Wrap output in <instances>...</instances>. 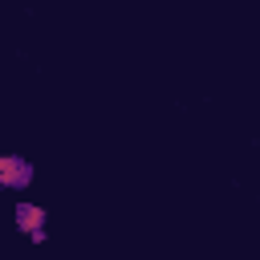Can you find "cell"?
Wrapping results in <instances>:
<instances>
[{
    "label": "cell",
    "mask_w": 260,
    "mask_h": 260,
    "mask_svg": "<svg viewBox=\"0 0 260 260\" xmlns=\"http://www.w3.org/2000/svg\"><path fill=\"white\" fill-rule=\"evenodd\" d=\"M16 228L41 244V240H45V207H37V203H16Z\"/></svg>",
    "instance_id": "cell-2"
},
{
    "label": "cell",
    "mask_w": 260,
    "mask_h": 260,
    "mask_svg": "<svg viewBox=\"0 0 260 260\" xmlns=\"http://www.w3.org/2000/svg\"><path fill=\"white\" fill-rule=\"evenodd\" d=\"M32 183V162L16 158V154H0V187L8 191H24Z\"/></svg>",
    "instance_id": "cell-1"
}]
</instances>
